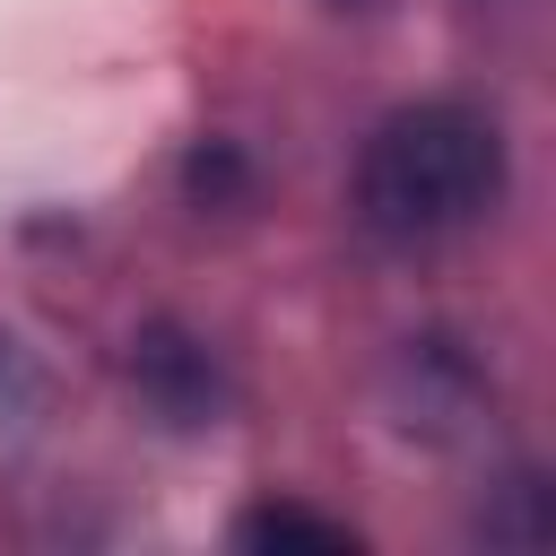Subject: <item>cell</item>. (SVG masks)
<instances>
[{"label": "cell", "instance_id": "6da1fadb", "mask_svg": "<svg viewBox=\"0 0 556 556\" xmlns=\"http://www.w3.org/2000/svg\"><path fill=\"white\" fill-rule=\"evenodd\" d=\"M504 174H513V156H504L495 113H478L460 96L400 104L356 148V226L374 243H391V252L452 243L478 217H495Z\"/></svg>", "mask_w": 556, "mask_h": 556}, {"label": "cell", "instance_id": "7a4b0ae2", "mask_svg": "<svg viewBox=\"0 0 556 556\" xmlns=\"http://www.w3.org/2000/svg\"><path fill=\"white\" fill-rule=\"evenodd\" d=\"M130 382H139V400H148L165 426H208V417L226 408V374H217L208 339H191V330H174V321H148V330L130 339Z\"/></svg>", "mask_w": 556, "mask_h": 556}, {"label": "cell", "instance_id": "3957f363", "mask_svg": "<svg viewBox=\"0 0 556 556\" xmlns=\"http://www.w3.org/2000/svg\"><path fill=\"white\" fill-rule=\"evenodd\" d=\"M243 539H252V547H321V556H348V547H356L348 521H321V513H304V504H261V513H243Z\"/></svg>", "mask_w": 556, "mask_h": 556}, {"label": "cell", "instance_id": "277c9868", "mask_svg": "<svg viewBox=\"0 0 556 556\" xmlns=\"http://www.w3.org/2000/svg\"><path fill=\"white\" fill-rule=\"evenodd\" d=\"M182 191H191L200 208H226V200H243V191H252V165H243V148H235V139H200V148H191V165H182Z\"/></svg>", "mask_w": 556, "mask_h": 556}]
</instances>
